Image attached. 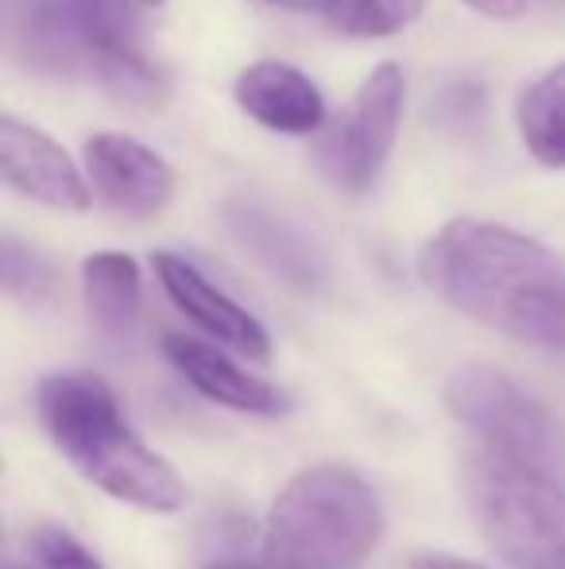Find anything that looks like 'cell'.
Listing matches in <instances>:
<instances>
[{"instance_id": "6da1fadb", "label": "cell", "mask_w": 565, "mask_h": 569, "mask_svg": "<svg viewBox=\"0 0 565 569\" xmlns=\"http://www.w3.org/2000/svg\"><path fill=\"white\" fill-rule=\"evenodd\" d=\"M418 276L473 322L565 352V263L535 237L492 221H450L423 248Z\"/></svg>"}, {"instance_id": "7a4b0ae2", "label": "cell", "mask_w": 565, "mask_h": 569, "mask_svg": "<svg viewBox=\"0 0 565 569\" xmlns=\"http://www.w3.org/2000/svg\"><path fill=\"white\" fill-rule=\"evenodd\" d=\"M39 419L67 461L101 492L148 511H179L186 485L129 427L105 380L59 372L39 383Z\"/></svg>"}, {"instance_id": "3957f363", "label": "cell", "mask_w": 565, "mask_h": 569, "mask_svg": "<svg viewBox=\"0 0 565 569\" xmlns=\"http://www.w3.org/2000/svg\"><path fill=\"white\" fill-rule=\"evenodd\" d=\"M380 500L345 465H314L286 480L264 527L268 569H361L376 550Z\"/></svg>"}, {"instance_id": "277c9868", "label": "cell", "mask_w": 565, "mask_h": 569, "mask_svg": "<svg viewBox=\"0 0 565 569\" xmlns=\"http://www.w3.org/2000/svg\"><path fill=\"white\" fill-rule=\"evenodd\" d=\"M476 523L515 569H565V488L515 457H476L468 472Z\"/></svg>"}, {"instance_id": "5b68a950", "label": "cell", "mask_w": 565, "mask_h": 569, "mask_svg": "<svg viewBox=\"0 0 565 569\" xmlns=\"http://www.w3.org/2000/svg\"><path fill=\"white\" fill-rule=\"evenodd\" d=\"M445 403L457 415V422H465L473 435L488 442L492 453L515 457L546 472L565 465L558 419L500 368L461 365L445 383Z\"/></svg>"}, {"instance_id": "8992f818", "label": "cell", "mask_w": 565, "mask_h": 569, "mask_svg": "<svg viewBox=\"0 0 565 569\" xmlns=\"http://www.w3.org/2000/svg\"><path fill=\"white\" fill-rule=\"evenodd\" d=\"M403 98H407V78L395 62H384L364 78L345 113L317 136V167L333 187L361 194L376 182L395 148Z\"/></svg>"}, {"instance_id": "52a82bcc", "label": "cell", "mask_w": 565, "mask_h": 569, "mask_svg": "<svg viewBox=\"0 0 565 569\" xmlns=\"http://www.w3.org/2000/svg\"><path fill=\"white\" fill-rule=\"evenodd\" d=\"M0 174L16 194L31 198L51 210L82 213L90 210V187L74 159L28 120L4 113L0 117Z\"/></svg>"}, {"instance_id": "ba28073f", "label": "cell", "mask_w": 565, "mask_h": 569, "mask_svg": "<svg viewBox=\"0 0 565 569\" xmlns=\"http://www.w3.org/2000/svg\"><path fill=\"white\" fill-rule=\"evenodd\" d=\"M67 4L101 82L121 101L155 106L163 86H159V74L151 70V62L140 54L132 0H67Z\"/></svg>"}, {"instance_id": "9c48e42d", "label": "cell", "mask_w": 565, "mask_h": 569, "mask_svg": "<svg viewBox=\"0 0 565 569\" xmlns=\"http://www.w3.org/2000/svg\"><path fill=\"white\" fill-rule=\"evenodd\" d=\"M85 167H90L93 190L101 194V202L129 221L155 218L174 194L171 167L132 136H93L85 143Z\"/></svg>"}, {"instance_id": "30bf717a", "label": "cell", "mask_w": 565, "mask_h": 569, "mask_svg": "<svg viewBox=\"0 0 565 569\" xmlns=\"http://www.w3.org/2000/svg\"><path fill=\"white\" fill-rule=\"evenodd\" d=\"M151 263H155V276H159V283H163L167 299H171L198 330H205L210 338H218L221 345H229V349L244 352V357H252V360H264L268 352H272V341H268L264 326H260L241 302H233L225 291H218L190 260H182V256H174V252H155Z\"/></svg>"}, {"instance_id": "8fae6325", "label": "cell", "mask_w": 565, "mask_h": 569, "mask_svg": "<svg viewBox=\"0 0 565 569\" xmlns=\"http://www.w3.org/2000/svg\"><path fill=\"white\" fill-rule=\"evenodd\" d=\"M225 226L241 240L249 256H256L272 276H280L286 287L302 295H314L325 287V260L310 237H302L291 221L272 213L268 206L252 198H229L225 202Z\"/></svg>"}, {"instance_id": "7c38bea8", "label": "cell", "mask_w": 565, "mask_h": 569, "mask_svg": "<svg viewBox=\"0 0 565 569\" xmlns=\"http://www.w3.org/2000/svg\"><path fill=\"white\" fill-rule=\"evenodd\" d=\"M163 352L186 383L198 391V396L213 399L221 407H233V411L244 415H286L291 403L275 383L260 380V376L244 372L236 360H229L221 349L213 345L186 338V333H167L163 338Z\"/></svg>"}, {"instance_id": "4fadbf2b", "label": "cell", "mask_w": 565, "mask_h": 569, "mask_svg": "<svg viewBox=\"0 0 565 569\" xmlns=\"http://www.w3.org/2000/svg\"><path fill=\"white\" fill-rule=\"evenodd\" d=\"M236 106L256 124L286 136L317 132L325 120V101L317 86L286 62H252L236 78Z\"/></svg>"}, {"instance_id": "5bb4252c", "label": "cell", "mask_w": 565, "mask_h": 569, "mask_svg": "<svg viewBox=\"0 0 565 569\" xmlns=\"http://www.w3.org/2000/svg\"><path fill=\"white\" fill-rule=\"evenodd\" d=\"M8 43L28 67L51 74H70L90 59L67 0H39L20 12H8Z\"/></svg>"}, {"instance_id": "9a60e30c", "label": "cell", "mask_w": 565, "mask_h": 569, "mask_svg": "<svg viewBox=\"0 0 565 569\" xmlns=\"http://www.w3.org/2000/svg\"><path fill=\"white\" fill-rule=\"evenodd\" d=\"M82 291L101 333L121 338L140 318V268L124 252H93L82 263Z\"/></svg>"}, {"instance_id": "2e32d148", "label": "cell", "mask_w": 565, "mask_h": 569, "mask_svg": "<svg viewBox=\"0 0 565 569\" xmlns=\"http://www.w3.org/2000/svg\"><path fill=\"white\" fill-rule=\"evenodd\" d=\"M515 117L531 156L543 167H565V62L523 90Z\"/></svg>"}, {"instance_id": "e0dca14e", "label": "cell", "mask_w": 565, "mask_h": 569, "mask_svg": "<svg viewBox=\"0 0 565 569\" xmlns=\"http://www.w3.org/2000/svg\"><path fill=\"white\" fill-rule=\"evenodd\" d=\"M426 0H325V20L349 39H387L423 16Z\"/></svg>"}, {"instance_id": "ac0fdd59", "label": "cell", "mask_w": 565, "mask_h": 569, "mask_svg": "<svg viewBox=\"0 0 565 569\" xmlns=\"http://www.w3.org/2000/svg\"><path fill=\"white\" fill-rule=\"evenodd\" d=\"M0 279H4V291L20 302H43L54 291L51 263L12 232H4L0 240Z\"/></svg>"}, {"instance_id": "d6986e66", "label": "cell", "mask_w": 565, "mask_h": 569, "mask_svg": "<svg viewBox=\"0 0 565 569\" xmlns=\"http://www.w3.org/2000/svg\"><path fill=\"white\" fill-rule=\"evenodd\" d=\"M31 555H36L39 569H105L90 547H82V542L70 531H62V527H36V535H31Z\"/></svg>"}, {"instance_id": "ffe728a7", "label": "cell", "mask_w": 565, "mask_h": 569, "mask_svg": "<svg viewBox=\"0 0 565 569\" xmlns=\"http://www.w3.org/2000/svg\"><path fill=\"white\" fill-rule=\"evenodd\" d=\"M434 113L450 128L476 124V117H481V90H476V86H450V90L437 93Z\"/></svg>"}, {"instance_id": "44dd1931", "label": "cell", "mask_w": 565, "mask_h": 569, "mask_svg": "<svg viewBox=\"0 0 565 569\" xmlns=\"http://www.w3.org/2000/svg\"><path fill=\"white\" fill-rule=\"evenodd\" d=\"M473 12L492 16V20H515L527 12V0H465Z\"/></svg>"}, {"instance_id": "7402d4cb", "label": "cell", "mask_w": 565, "mask_h": 569, "mask_svg": "<svg viewBox=\"0 0 565 569\" xmlns=\"http://www.w3.org/2000/svg\"><path fill=\"white\" fill-rule=\"evenodd\" d=\"M411 569H488V566H476V562L450 558V555H423V558H415V566Z\"/></svg>"}, {"instance_id": "603a6c76", "label": "cell", "mask_w": 565, "mask_h": 569, "mask_svg": "<svg viewBox=\"0 0 565 569\" xmlns=\"http://www.w3.org/2000/svg\"><path fill=\"white\" fill-rule=\"evenodd\" d=\"M268 4L291 8V12H310V8H325V0H268Z\"/></svg>"}, {"instance_id": "cb8c5ba5", "label": "cell", "mask_w": 565, "mask_h": 569, "mask_svg": "<svg viewBox=\"0 0 565 569\" xmlns=\"http://www.w3.org/2000/svg\"><path fill=\"white\" fill-rule=\"evenodd\" d=\"M205 569H268V562H241V558H221V562H210Z\"/></svg>"}, {"instance_id": "d4e9b609", "label": "cell", "mask_w": 565, "mask_h": 569, "mask_svg": "<svg viewBox=\"0 0 565 569\" xmlns=\"http://www.w3.org/2000/svg\"><path fill=\"white\" fill-rule=\"evenodd\" d=\"M140 4H163V0H140Z\"/></svg>"}, {"instance_id": "484cf974", "label": "cell", "mask_w": 565, "mask_h": 569, "mask_svg": "<svg viewBox=\"0 0 565 569\" xmlns=\"http://www.w3.org/2000/svg\"><path fill=\"white\" fill-rule=\"evenodd\" d=\"M8 569H31V566H8Z\"/></svg>"}]
</instances>
